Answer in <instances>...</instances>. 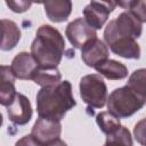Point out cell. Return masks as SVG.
Returning <instances> with one entry per match:
<instances>
[{
	"instance_id": "cell-1",
	"label": "cell",
	"mask_w": 146,
	"mask_h": 146,
	"mask_svg": "<svg viewBox=\"0 0 146 146\" xmlns=\"http://www.w3.org/2000/svg\"><path fill=\"white\" fill-rule=\"evenodd\" d=\"M75 105L76 102L72 94V86L67 80L42 87L36 94V112L39 117L60 121Z\"/></svg>"
},
{
	"instance_id": "cell-2",
	"label": "cell",
	"mask_w": 146,
	"mask_h": 146,
	"mask_svg": "<svg viewBox=\"0 0 146 146\" xmlns=\"http://www.w3.org/2000/svg\"><path fill=\"white\" fill-rule=\"evenodd\" d=\"M65 50V40L62 33L51 25L43 24L31 44V55L41 68H57Z\"/></svg>"
},
{
	"instance_id": "cell-3",
	"label": "cell",
	"mask_w": 146,
	"mask_h": 146,
	"mask_svg": "<svg viewBox=\"0 0 146 146\" xmlns=\"http://www.w3.org/2000/svg\"><path fill=\"white\" fill-rule=\"evenodd\" d=\"M143 32V23L131 13L123 11L110 21L104 31V40L110 46L119 39H138Z\"/></svg>"
},
{
	"instance_id": "cell-4",
	"label": "cell",
	"mask_w": 146,
	"mask_h": 146,
	"mask_svg": "<svg viewBox=\"0 0 146 146\" xmlns=\"http://www.w3.org/2000/svg\"><path fill=\"white\" fill-rule=\"evenodd\" d=\"M107 110L120 119H125L138 112L146 100L133 92L128 86L114 89L107 97Z\"/></svg>"
},
{
	"instance_id": "cell-5",
	"label": "cell",
	"mask_w": 146,
	"mask_h": 146,
	"mask_svg": "<svg viewBox=\"0 0 146 146\" xmlns=\"http://www.w3.org/2000/svg\"><path fill=\"white\" fill-rule=\"evenodd\" d=\"M80 96L90 107L102 108L107 102V87L99 74H88L81 78Z\"/></svg>"
},
{
	"instance_id": "cell-6",
	"label": "cell",
	"mask_w": 146,
	"mask_h": 146,
	"mask_svg": "<svg viewBox=\"0 0 146 146\" xmlns=\"http://www.w3.org/2000/svg\"><path fill=\"white\" fill-rule=\"evenodd\" d=\"M65 35L74 48H82L86 43L97 38L96 30L92 29L82 17L68 23L65 30Z\"/></svg>"
},
{
	"instance_id": "cell-7",
	"label": "cell",
	"mask_w": 146,
	"mask_h": 146,
	"mask_svg": "<svg viewBox=\"0 0 146 146\" xmlns=\"http://www.w3.org/2000/svg\"><path fill=\"white\" fill-rule=\"evenodd\" d=\"M117 6L116 2L105 1H91L83 9V16L86 22L95 30H99L106 23L110 14Z\"/></svg>"
},
{
	"instance_id": "cell-8",
	"label": "cell",
	"mask_w": 146,
	"mask_h": 146,
	"mask_svg": "<svg viewBox=\"0 0 146 146\" xmlns=\"http://www.w3.org/2000/svg\"><path fill=\"white\" fill-rule=\"evenodd\" d=\"M40 68L38 62L29 52L22 51L17 54L10 64L14 76L18 80H33L35 73Z\"/></svg>"
},
{
	"instance_id": "cell-9",
	"label": "cell",
	"mask_w": 146,
	"mask_h": 146,
	"mask_svg": "<svg viewBox=\"0 0 146 146\" xmlns=\"http://www.w3.org/2000/svg\"><path fill=\"white\" fill-rule=\"evenodd\" d=\"M60 133H62L60 122L57 120L44 119V117H39L31 130V135L41 145L58 139Z\"/></svg>"
},
{
	"instance_id": "cell-10",
	"label": "cell",
	"mask_w": 146,
	"mask_h": 146,
	"mask_svg": "<svg viewBox=\"0 0 146 146\" xmlns=\"http://www.w3.org/2000/svg\"><path fill=\"white\" fill-rule=\"evenodd\" d=\"M108 48L100 39L96 38L81 48V59L89 67H96L98 64L108 59Z\"/></svg>"
},
{
	"instance_id": "cell-11",
	"label": "cell",
	"mask_w": 146,
	"mask_h": 146,
	"mask_svg": "<svg viewBox=\"0 0 146 146\" xmlns=\"http://www.w3.org/2000/svg\"><path fill=\"white\" fill-rule=\"evenodd\" d=\"M7 114L13 123L17 125L26 124L32 117V106L30 99L23 94L17 92L14 102L7 106Z\"/></svg>"
},
{
	"instance_id": "cell-12",
	"label": "cell",
	"mask_w": 146,
	"mask_h": 146,
	"mask_svg": "<svg viewBox=\"0 0 146 146\" xmlns=\"http://www.w3.org/2000/svg\"><path fill=\"white\" fill-rule=\"evenodd\" d=\"M0 75H1V81H0V103L3 106L10 105L17 92L15 89V80L16 78L14 76L10 66L7 65H1L0 67Z\"/></svg>"
},
{
	"instance_id": "cell-13",
	"label": "cell",
	"mask_w": 146,
	"mask_h": 146,
	"mask_svg": "<svg viewBox=\"0 0 146 146\" xmlns=\"http://www.w3.org/2000/svg\"><path fill=\"white\" fill-rule=\"evenodd\" d=\"M43 6L48 18L55 23L65 22L72 11V2L70 0L46 1Z\"/></svg>"
},
{
	"instance_id": "cell-14",
	"label": "cell",
	"mask_w": 146,
	"mask_h": 146,
	"mask_svg": "<svg viewBox=\"0 0 146 146\" xmlns=\"http://www.w3.org/2000/svg\"><path fill=\"white\" fill-rule=\"evenodd\" d=\"M95 70L108 80H122L128 76V68L121 62L114 59H106L98 64Z\"/></svg>"
},
{
	"instance_id": "cell-15",
	"label": "cell",
	"mask_w": 146,
	"mask_h": 146,
	"mask_svg": "<svg viewBox=\"0 0 146 146\" xmlns=\"http://www.w3.org/2000/svg\"><path fill=\"white\" fill-rule=\"evenodd\" d=\"M112 52L127 59H139L140 47L135 39H119L110 44Z\"/></svg>"
},
{
	"instance_id": "cell-16",
	"label": "cell",
	"mask_w": 146,
	"mask_h": 146,
	"mask_svg": "<svg viewBox=\"0 0 146 146\" xmlns=\"http://www.w3.org/2000/svg\"><path fill=\"white\" fill-rule=\"evenodd\" d=\"M1 32H2L1 49L5 51L14 49L21 39V31L17 24L10 19L3 18L1 19Z\"/></svg>"
},
{
	"instance_id": "cell-17",
	"label": "cell",
	"mask_w": 146,
	"mask_h": 146,
	"mask_svg": "<svg viewBox=\"0 0 146 146\" xmlns=\"http://www.w3.org/2000/svg\"><path fill=\"white\" fill-rule=\"evenodd\" d=\"M96 122L99 127V129L105 135H111L115 131H117L121 128L120 117L115 116L111 112H100L96 116Z\"/></svg>"
},
{
	"instance_id": "cell-18",
	"label": "cell",
	"mask_w": 146,
	"mask_h": 146,
	"mask_svg": "<svg viewBox=\"0 0 146 146\" xmlns=\"http://www.w3.org/2000/svg\"><path fill=\"white\" fill-rule=\"evenodd\" d=\"M125 86L146 100V68H138L133 71Z\"/></svg>"
},
{
	"instance_id": "cell-19",
	"label": "cell",
	"mask_w": 146,
	"mask_h": 146,
	"mask_svg": "<svg viewBox=\"0 0 146 146\" xmlns=\"http://www.w3.org/2000/svg\"><path fill=\"white\" fill-rule=\"evenodd\" d=\"M62 74L58 71V68H52V70H46V68H39L38 72L35 73L33 81L34 83L41 86V87H47V86H52L58 82H60Z\"/></svg>"
},
{
	"instance_id": "cell-20",
	"label": "cell",
	"mask_w": 146,
	"mask_h": 146,
	"mask_svg": "<svg viewBox=\"0 0 146 146\" xmlns=\"http://www.w3.org/2000/svg\"><path fill=\"white\" fill-rule=\"evenodd\" d=\"M104 146H132V138L130 131L128 130V128L121 125L117 131L107 135Z\"/></svg>"
},
{
	"instance_id": "cell-21",
	"label": "cell",
	"mask_w": 146,
	"mask_h": 146,
	"mask_svg": "<svg viewBox=\"0 0 146 146\" xmlns=\"http://www.w3.org/2000/svg\"><path fill=\"white\" fill-rule=\"evenodd\" d=\"M128 8L141 23H146V1H129Z\"/></svg>"
},
{
	"instance_id": "cell-22",
	"label": "cell",
	"mask_w": 146,
	"mask_h": 146,
	"mask_svg": "<svg viewBox=\"0 0 146 146\" xmlns=\"http://www.w3.org/2000/svg\"><path fill=\"white\" fill-rule=\"evenodd\" d=\"M133 136L140 145L146 146V117L136 123L133 128Z\"/></svg>"
},
{
	"instance_id": "cell-23",
	"label": "cell",
	"mask_w": 146,
	"mask_h": 146,
	"mask_svg": "<svg viewBox=\"0 0 146 146\" xmlns=\"http://www.w3.org/2000/svg\"><path fill=\"white\" fill-rule=\"evenodd\" d=\"M6 5L14 11V13H24L26 10L30 9V7L32 6L31 1H23V0H18V1H13V0H7Z\"/></svg>"
},
{
	"instance_id": "cell-24",
	"label": "cell",
	"mask_w": 146,
	"mask_h": 146,
	"mask_svg": "<svg viewBox=\"0 0 146 146\" xmlns=\"http://www.w3.org/2000/svg\"><path fill=\"white\" fill-rule=\"evenodd\" d=\"M15 146H41V144L32 135H27L22 137L19 140H17Z\"/></svg>"
},
{
	"instance_id": "cell-25",
	"label": "cell",
	"mask_w": 146,
	"mask_h": 146,
	"mask_svg": "<svg viewBox=\"0 0 146 146\" xmlns=\"http://www.w3.org/2000/svg\"><path fill=\"white\" fill-rule=\"evenodd\" d=\"M41 146H67V144L64 140H62L60 138H58V139H55V140H52L50 143H47L44 145H41Z\"/></svg>"
}]
</instances>
